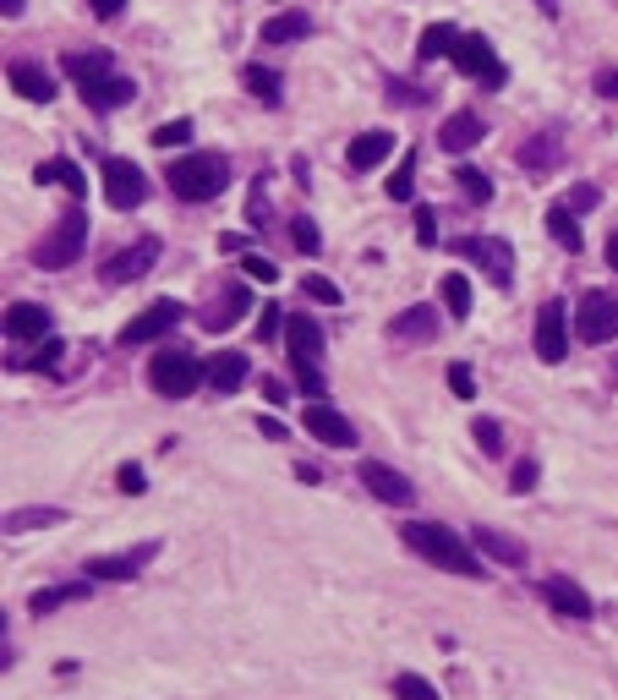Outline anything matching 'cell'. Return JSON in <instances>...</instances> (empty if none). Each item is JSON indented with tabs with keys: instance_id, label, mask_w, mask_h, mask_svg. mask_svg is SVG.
Returning a JSON list of instances; mask_svg holds the SVG:
<instances>
[{
	"instance_id": "21",
	"label": "cell",
	"mask_w": 618,
	"mask_h": 700,
	"mask_svg": "<svg viewBox=\"0 0 618 700\" xmlns=\"http://www.w3.org/2000/svg\"><path fill=\"white\" fill-rule=\"evenodd\" d=\"M389 154H394V132H356L351 148H345V165L351 170H378Z\"/></svg>"
},
{
	"instance_id": "9",
	"label": "cell",
	"mask_w": 618,
	"mask_h": 700,
	"mask_svg": "<svg viewBox=\"0 0 618 700\" xmlns=\"http://www.w3.org/2000/svg\"><path fill=\"white\" fill-rule=\"evenodd\" d=\"M154 263H159V236H143V241H132L126 252H115V258L104 263V285H137Z\"/></svg>"
},
{
	"instance_id": "58",
	"label": "cell",
	"mask_w": 618,
	"mask_h": 700,
	"mask_svg": "<svg viewBox=\"0 0 618 700\" xmlns=\"http://www.w3.org/2000/svg\"><path fill=\"white\" fill-rule=\"evenodd\" d=\"M608 263L618 268V230H613V236H608Z\"/></svg>"
},
{
	"instance_id": "36",
	"label": "cell",
	"mask_w": 618,
	"mask_h": 700,
	"mask_svg": "<svg viewBox=\"0 0 618 700\" xmlns=\"http://www.w3.org/2000/svg\"><path fill=\"white\" fill-rule=\"evenodd\" d=\"M454 186H460L471 203H487V197H493V181H487V170H476V165H460V170H454Z\"/></svg>"
},
{
	"instance_id": "49",
	"label": "cell",
	"mask_w": 618,
	"mask_h": 700,
	"mask_svg": "<svg viewBox=\"0 0 618 700\" xmlns=\"http://www.w3.org/2000/svg\"><path fill=\"white\" fill-rule=\"evenodd\" d=\"M279 334V307H268L263 301V312H258V340H274Z\"/></svg>"
},
{
	"instance_id": "11",
	"label": "cell",
	"mask_w": 618,
	"mask_h": 700,
	"mask_svg": "<svg viewBox=\"0 0 618 700\" xmlns=\"http://www.w3.org/2000/svg\"><path fill=\"white\" fill-rule=\"evenodd\" d=\"M176 323H181V301L165 296V301H154L148 312H137V318L126 323V329H121V345H154L159 334H170Z\"/></svg>"
},
{
	"instance_id": "59",
	"label": "cell",
	"mask_w": 618,
	"mask_h": 700,
	"mask_svg": "<svg viewBox=\"0 0 618 700\" xmlns=\"http://www.w3.org/2000/svg\"><path fill=\"white\" fill-rule=\"evenodd\" d=\"M536 6H542V11H553V6H558V0H536Z\"/></svg>"
},
{
	"instance_id": "17",
	"label": "cell",
	"mask_w": 618,
	"mask_h": 700,
	"mask_svg": "<svg viewBox=\"0 0 618 700\" xmlns=\"http://www.w3.org/2000/svg\"><path fill=\"white\" fill-rule=\"evenodd\" d=\"M542 597H547V608L564 613V618H591V597L569 575H547L542 580Z\"/></svg>"
},
{
	"instance_id": "56",
	"label": "cell",
	"mask_w": 618,
	"mask_h": 700,
	"mask_svg": "<svg viewBox=\"0 0 618 700\" xmlns=\"http://www.w3.org/2000/svg\"><path fill=\"white\" fill-rule=\"evenodd\" d=\"M258 427H263V433H268V438H285V422H279V416H263V422H258Z\"/></svg>"
},
{
	"instance_id": "26",
	"label": "cell",
	"mask_w": 618,
	"mask_h": 700,
	"mask_svg": "<svg viewBox=\"0 0 618 700\" xmlns=\"http://www.w3.org/2000/svg\"><path fill=\"white\" fill-rule=\"evenodd\" d=\"M389 334H394V340H433V334H438L433 307H405L400 318L389 323Z\"/></svg>"
},
{
	"instance_id": "45",
	"label": "cell",
	"mask_w": 618,
	"mask_h": 700,
	"mask_svg": "<svg viewBox=\"0 0 618 700\" xmlns=\"http://www.w3.org/2000/svg\"><path fill=\"white\" fill-rule=\"evenodd\" d=\"M416 241H422V247H433V241H438V214H433V208H416Z\"/></svg>"
},
{
	"instance_id": "32",
	"label": "cell",
	"mask_w": 618,
	"mask_h": 700,
	"mask_svg": "<svg viewBox=\"0 0 618 700\" xmlns=\"http://www.w3.org/2000/svg\"><path fill=\"white\" fill-rule=\"evenodd\" d=\"M438 296H443V307H449V318H465V312H471V279H465V274H443L438 279Z\"/></svg>"
},
{
	"instance_id": "42",
	"label": "cell",
	"mask_w": 618,
	"mask_h": 700,
	"mask_svg": "<svg viewBox=\"0 0 618 700\" xmlns=\"http://www.w3.org/2000/svg\"><path fill=\"white\" fill-rule=\"evenodd\" d=\"M61 356H66V345H61V340H44V350L28 361V367H33V372H61Z\"/></svg>"
},
{
	"instance_id": "25",
	"label": "cell",
	"mask_w": 618,
	"mask_h": 700,
	"mask_svg": "<svg viewBox=\"0 0 618 700\" xmlns=\"http://www.w3.org/2000/svg\"><path fill=\"white\" fill-rule=\"evenodd\" d=\"M547 236H553L564 252H580V247H586V236H580L575 208H569V203H553V208H547Z\"/></svg>"
},
{
	"instance_id": "13",
	"label": "cell",
	"mask_w": 618,
	"mask_h": 700,
	"mask_svg": "<svg viewBox=\"0 0 618 700\" xmlns=\"http://www.w3.org/2000/svg\"><path fill=\"white\" fill-rule=\"evenodd\" d=\"M301 427H307V433L318 438V443H329V449H351V443H356V427L345 422V416L334 411V405H323V400H318V405H307Z\"/></svg>"
},
{
	"instance_id": "35",
	"label": "cell",
	"mask_w": 618,
	"mask_h": 700,
	"mask_svg": "<svg viewBox=\"0 0 618 700\" xmlns=\"http://www.w3.org/2000/svg\"><path fill=\"white\" fill-rule=\"evenodd\" d=\"M39 181H50V186H66L72 197H83V175H77L72 159H44L39 165Z\"/></svg>"
},
{
	"instance_id": "48",
	"label": "cell",
	"mask_w": 618,
	"mask_h": 700,
	"mask_svg": "<svg viewBox=\"0 0 618 700\" xmlns=\"http://www.w3.org/2000/svg\"><path fill=\"white\" fill-rule=\"evenodd\" d=\"M509 487H515V493H531V487H536V460H515V471H509Z\"/></svg>"
},
{
	"instance_id": "14",
	"label": "cell",
	"mask_w": 618,
	"mask_h": 700,
	"mask_svg": "<svg viewBox=\"0 0 618 700\" xmlns=\"http://www.w3.org/2000/svg\"><path fill=\"white\" fill-rule=\"evenodd\" d=\"M159 553V542H143L132 553H104V558H88V580H132L148 558Z\"/></svg>"
},
{
	"instance_id": "20",
	"label": "cell",
	"mask_w": 618,
	"mask_h": 700,
	"mask_svg": "<svg viewBox=\"0 0 618 700\" xmlns=\"http://www.w3.org/2000/svg\"><path fill=\"white\" fill-rule=\"evenodd\" d=\"M247 307H258V301H252V290L241 285V279H230V285L219 290L214 312H203V329H214V334H219V329H230V323H236Z\"/></svg>"
},
{
	"instance_id": "16",
	"label": "cell",
	"mask_w": 618,
	"mask_h": 700,
	"mask_svg": "<svg viewBox=\"0 0 618 700\" xmlns=\"http://www.w3.org/2000/svg\"><path fill=\"white\" fill-rule=\"evenodd\" d=\"M285 340H290V367H296V361H312V367H318L323 329L307 318V312H290V318H285Z\"/></svg>"
},
{
	"instance_id": "50",
	"label": "cell",
	"mask_w": 618,
	"mask_h": 700,
	"mask_svg": "<svg viewBox=\"0 0 618 700\" xmlns=\"http://www.w3.org/2000/svg\"><path fill=\"white\" fill-rule=\"evenodd\" d=\"M88 11L99 22H110V17H121V11H126V0H88Z\"/></svg>"
},
{
	"instance_id": "34",
	"label": "cell",
	"mask_w": 618,
	"mask_h": 700,
	"mask_svg": "<svg viewBox=\"0 0 618 700\" xmlns=\"http://www.w3.org/2000/svg\"><path fill=\"white\" fill-rule=\"evenodd\" d=\"M66 77H72V83H88V77H110V50L66 55Z\"/></svg>"
},
{
	"instance_id": "19",
	"label": "cell",
	"mask_w": 618,
	"mask_h": 700,
	"mask_svg": "<svg viewBox=\"0 0 618 700\" xmlns=\"http://www.w3.org/2000/svg\"><path fill=\"white\" fill-rule=\"evenodd\" d=\"M471 547H476V553H487V558H498V564H515V569L526 564V542L509 536V531H493V525H476Z\"/></svg>"
},
{
	"instance_id": "43",
	"label": "cell",
	"mask_w": 618,
	"mask_h": 700,
	"mask_svg": "<svg viewBox=\"0 0 618 700\" xmlns=\"http://www.w3.org/2000/svg\"><path fill=\"white\" fill-rule=\"evenodd\" d=\"M186 137H192V121H165L154 132V148H176V143H186Z\"/></svg>"
},
{
	"instance_id": "52",
	"label": "cell",
	"mask_w": 618,
	"mask_h": 700,
	"mask_svg": "<svg viewBox=\"0 0 618 700\" xmlns=\"http://www.w3.org/2000/svg\"><path fill=\"white\" fill-rule=\"evenodd\" d=\"M247 214H252V225H268V208H263V181H252V208H247Z\"/></svg>"
},
{
	"instance_id": "3",
	"label": "cell",
	"mask_w": 618,
	"mask_h": 700,
	"mask_svg": "<svg viewBox=\"0 0 618 700\" xmlns=\"http://www.w3.org/2000/svg\"><path fill=\"white\" fill-rule=\"evenodd\" d=\"M148 383H154V394H165V400H186L197 383H208V367L192 356V350H154Z\"/></svg>"
},
{
	"instance_id": "27",
	"label": "cell",
	"mask_w": 618,
	"mask_h": 700,
	"mask_svg": "<svg viewBox=\"0 0 618 700\" xmlns=\"http://www.w3.org/2000/svg\"><path fill=\"white\" fill-rule=\"evenodd\" d=\"M307 33H312L307 11H279V17L263 22V44H290V39H307Z\"/></svg>"
},
{
	"instance_id": "8",
	"label": "cell",
	"mask_w": 618,
	"mask_h": 700,
	"mask_svg": "<svg viewBox=\"0 0 618 700\" xmlns=\"http://www.w3.org/2000/svg\"><path fill=\"white\" fill-rule=\"evenodd\" d=\"M536 356H542L547 367H558V361L569 356V307L564 301H547V307L536 312Z\"/></svg>"
},
{
	"instance_id": "12",
	"label": "cell",
	"mask_w": 618,
	"mask_h": 700,
	"mask_svg": "<svg viewBox=\"0 0 618 700\" xmlns=\"http://www.w3.org/2000/svg\"><path fill=\"white\" fill-rule=\"evenodd\" d=\"M460 258H465V263H482L487 279L509 285V263H515L509 241H498V236H465V241H460Z\"/></svg>"
},
{
	"instance_id": "51",
	"label": "cell",
	"mask_w": 618,
	"mask_h": 700,
	"mask_svg": "<svg viewBox=\"0 0 618 700\" xmlns=\"http://www.w3.org/2000/svg\"><path fill=\"white\" fill-rule=\"evenodd\" d=\"M597 203H602L597 186H575V192H569V208H597Z\"/></svg>"
},
{
	"instance_id": "22",
	"label": "cell",
	"mask_w": 618,
	"mask_h": 700,
	"mask_svg": "<svg viewBox=\"0 0 618 700\" xmlns=\"http://www.w3.org/2000/svg\"><path fill=\"white\" fill-rule=\"evenodd\" d=\"M247 372H252V361L241 356V350H219V356L208 361V389H214V394H236L241 383H247Z\"/></svg>"
},
{
	"instance_id": "29",
	"label": "cell",
	"mask_w": 618,
	"mask_h": 700,
	"mask_svg": "<svg viewBox=\"0 0 618 700\" xmlns=\"http://www.w3.org/2000/svg\"><path fill=\"white\" fill-rule=\"evenodd\" d=\"M83 597H88V580H77V586H44L28 597V613H55L66 602H83Z\"/></svg>"
},
{
	"instance_id": "41",
	"label": "cell",
	"mask_w": 618,
	"mask_h": 700,
	"mask_svg": "<svg viewBox=\"0 0 618 700\" xmlns=\"http://www.w3.org/2000/svg\"><path fill=\"white\" fill-rule=\"evenodd\" d=\"M290 241H296V247L307 252V258L323 247V236H318V225H312V219H290Z\"/></svg>"
},
{
	"instance_id": "6",
	"label": "cell",
	"mask_w": 618,
	"mask_h": 700,
	"mask_svg": "<svg viewBox=\"0 0 618 700\" xmlns=\"http://www.w3.org/2000/svg\"><path fill=\"white\" fill-rule=\"evenodd\" d=\"M104 197H110V208H121V214H132V208H143L148 197V175L132 165V159H104Z\"/></svg>"
},
{
	"instance_id": "15",
	"label": "cell",
	"mask_w": 618,
	"mask_h": 700,
	"mask_svg": "<svg viewBox=\"0 0 618 700\" xmlns=\"http://www.w3.org/2000/svg\"><path fill=\"white\" fill-rule=\"evenodd\" d=\"M77 93H83V104L88 110H121V104H132L137 99V88H132V77H88V83H77Z\"/></svg>"
},
{
	"instance_id": "31",
	"label": "cell",
	"mask_w": 618,
	"mask_h": 700,
	"mask_svg": "<svg viewBox=\"0 0 618 700\" xmlns=\"http://www.w3.org/2000/svg\"><path fill=\"white\" fill-rule=\"evenodd\" d=\"M454 44H460V33H454L449 22H433V28L422 33V44H416V61H438V55H454Z\"/></svg>"
},
{
	"instance_id": "46",
	"label": "cell",
	"mask_w": 618,
	"mask_h": 700,
	"mask_svg": "<svg viewBox=\"0 0 618 700\" xmlns=\"http://www.w3.org/2000/svg\"><path fill=\"white\" fill-rule=\"evenodd\" d=\"M115 482H121V493H132V498L148 487V482H143V465H137V460H126L121 471H115Z\"/></svg>"
},
{
	"instance_id": "39",
	"label": "cell",
	"mask_w": 618,
	"mask_h": 700,
	"mask_svg": "<svg viewBox=\"0 0 618 700\" xmlns=\"http://www.w3.org/2000/svg\"><path fill=\"white\" fill-rule=\"evenodd\" d=\"M394 695L400 700H438V690L427 679H416V673H400V679H394Z\"/></svg>"
},
{
	"instance_id": "57",
	"label": "cell",
	"mask_w": 618,
	"mask_h": 700,
	"mask_svg": "<svg viewBox=\"0 0 618 700\" xmlns=\"http://www.w3.org/2000/svg\"><path fill=\"white\" fill-rule=\"evenodd\" d=\"M0 11H6V17H22V0H0Z\"/></svg>"
},
{
	"instance_id": "33",
	"label": "cell",
	"mask_w": 618,
	"mask_h": 700,
	"mask_svg": "<svg viewBox=\"0 0 618 700\" xmlns=\"http://www.w3.org/2000/svg\"><path fill=\"white\" fill-rule=\"evenodd\" d=\"M241 83H247L252 93H258L263 104H279V93H285V83H279V72H268V66H241Z\"/></svg>"
},
{
	"instance_id": "28",
	"label": "cell",
	"mask_w": 618,
	"mask_h": 700,
	"mask_svg": "<svg viewBox=\"0 0 618 700\" xmlns=\"http://www.w3.org/2000/svg\"><path fill=\"white\" fill-rule=\"evenodd\" d=\"M520 165L526 170H553V165H564V143H558L553 132H536L526 148H520Z\"/></svg>"
},
{
	"instance_id": "55",
	"label": "cell",
	"mask_w": 618,
	"mask_h": 700,
	"mask_svg": "<svg viewBox=\"0 0 618 700\" xmlns=\"http://www.w3.org/2000/svg\"><path fill=\"white\" fill-rule=\"evenodd\" d=\"M263 394H268L274 405H285V383H279V378H268V383H263Z\"/></svg>"
},
{
	"instance_id": "23",
	"label": "cell",
	"mask_w": 618,
	"mask_h": 700,
	"mask_svg": "<svg viewBox=\"0 0 618 700\" xmlns=\"http://www.w3.org/2000/svg\"><path fill=\"white\" fill-rule=\"evenodd\" d=\"M438 143H443V154H465V148H476V143H482V115H476V110L449 115L443 132H438Z\"/></svg>"
},
{
	"instance_id": "53",
	"label": "cell",
	"mask_w": 618,
	"mask_h": 700,
	"mask_svg": "<svg viewBox=\"0 0 618 700\" xmlns=\"http://www.w3.org/2000/svg\"><path fill=\"white\" fill-rule=\"evenodd\" d=\"M597 88L608 93V99H618V66H608V72H597Z\"/></svg>"
},
{
	"instance_id": "47",
	"label": "cell",
	"mask_w": 618,
	"mask_h": 700,
	"mask_svg": "<svg viewBox=\"0 0 618 700\" xmlns=\"http://www.w3.org/2000/svg\"><path fill=\"white\" fill-rule=\"evenodd\" d=\"M449 389L460 394V400H471V394H476V372H471V367H460V361H454V367H449Z\"/></svg>"
},
{
	"instance_id": "38",
	"label": "cell",
	"mask_w": 618,
	"mask_h": 700,
	"mask_svg": "<svg viewBox=\"0 0 618 700\" xmlns=\"http://www.w3.org/2000/svg\"><path fill=\"white\" fill-rule=\"evenodd\" d=\"M301 290H307L312 301H323V307H340V285L323 279V274H307V279H301Z\"/></svg>"
},
{
	"instance_id": "24",
	"label": "cell",
	"mask_w": 618,
	"mask_h": 700,
	"mask_svg": "<svg viewBox=\"0 0 618 700\" xmlns=\"http://www.w3.org/2000/svg\"><path fill=\"white\" fill-rule=\"evenodd\" d=\"M6 83L17 88L22 99H33V104H50V99H55V83H50V77H44L33 61H11V66H6Z\"/></svg>"
},
{
	"instance_id": "4",
	"label": "cell",
	"mask_w": 618,
	"mask_h": 700,
	"mask_svg": "<svg viewBox=\"0 0 618 700\" xmlns=\"http://www.w3.org/2000/svg\"><path fill=\"white\" fill-rule=\"evenodd\" d=\"M83 247H88V219H83V208H72V214H66L61 225L33 247V268H50V274H55V268L83 258Z\"/></svg>"
},
{
	"instance_id": "44",
	"label": "cell",
	"mask_w": 618,
	"mask_h": 700,
	"mask_svg": "<svg viewBox=\"0 0 618 700\" xmlns=\"http://www.w3.org/2000/svg\"><path fill=\"white\" fill-rule=\"evenodd\" d=\"M241 274H247V279H258V285H274V279H279V268L252 252V258H241Z\"/></svg>"
},
{
	"instance_id": "7",
	"label": "cell",
	"mask_w": 618,
	"mask_h": 700,
	"mask_svg": "<svg viewBox=\"0 0 618 700\" xmlns=\"http://www.w3.org/2000/svg\"><path fill=\"white\" fill-rule=\"evenodd\" d=\"M449 61L460 66L465 77L487 83V88H498V83H504V61L493 55V44H487L482 33H460V44H454V55H449Z\"/></svg>"
},
{
	"instance_id": "54",
	"label": "cell",
	"mask_w": 618,
	"mask_h": 700,
	"mask_svg": "<svg viewBox=\"0 0 618 700\" xmlns=\"http://www.w3.org/2000/svg\"><path fill=\"white\" fill-rule=\"evenodd\" d=\"M247 247V236H236V230H225V236H219V252H241Z\"/></svg>"
},
{
	"instance_id": "40",
	"label": "cell",
	"mask_w": 618,
	"mask_h": 700,
	"mask_svg": "<svg viewBox=\"0 0 618 700\" xmlns=\"http://www.w3.org/2000/svg\"><path fill=\"white\" fill-rule=\"evenodd\" d=\"M476 443H482V454H504V427L498 422H487V416H476Z\"/></svg>"
},
{
	"instance_id": "1",
	"label": "cell",
	"mask_w": 618,
	"mask_h": 700,
	"mask_svg": "<svg viewBox=\"0 0 618 700\" xmlns=\"http://www.w3.org/2000/svg\"><path fill=\"white\" fill-rule=\"evenodd\" d=\"M400 536H405V547H411V553H422L433 569H449V575H465V580H482L487 575L482 558H476L471 547L460 542V531H449V525L411 520V525H400Z\"/></svg>"
},
{
	"instance_id": "5",
	"label": "cell",
	"mask_w": 618,
	"mask_h": 700,
	"mask_svg": "<svg viewBox=\"0 0 618 700\" xmlns=\"http://www.w3.org/2000/svg\"><path fill=\"white\" fill-rule=\"evenodd\" d=\"M575 334L586 345H608L618 334V296H608V290H586L575 307Z\"/></svg>"
},
{
	"instance_id": "37",
	"label": "cell",
	"mask_w": 618,
	"mask_h": 700,
	"mask_svg": "<svg viewBox=\"0 0 618 700\" xmlns=\"http://www.w3.org/2000/svg\"><path fill=\"white\" fill-rule=\"evenodd\" d=\"M411 186H416V154H405L400 170L389 175V197H394V203H405V197H411Z\"/></svg>"
},
{
	"instance_id": "2",
	"label": "cell",
	"mask_w": 618,
	"mask_h": 700,
	"mask_svg": "<svg viewBox=\"0 0 618 700\" xmlns=\"http://www.w3.org/2000/svg\"><path fill=\"white\" fill-rule=\"evenodd\" d=\"M165 181L181 203H208V197H219L230 186V165L225 154H186L165 170Z\"/></svg>"
},
{
	"instance_id": "10",
	"label": "cell",
	"mask_w": 618,
	"mask_h": 700,
	"mask_svg": "<svg viewBox=\"0 0 618 700\" xmlns=\"http://www.w3.org/2000/svg\"><path fill=\"white\" fill-rule=\"evenodd\" d=\"M361 487H367L372 498H383V504H394V509H405L416 498V482H405L394 465H383V460H361Z\"/></svg>"
},
{
	"instance_id": "30",
	"label": "cell",
	"mask_w": 618,
	"mask_h": 700,
	"mask_svg": "<svg viewBox=\"0 0 618 700\" xmlns=\"http://www.w3.org/2000/svg\"><path fill=\"white\" fill-rule=\"evenodd\" d=\"M39 525H66V509H50V504H33V509H11L6 515V531H39Z\"/></svg>"
},
{
	"instance_id": "18",
	"label": "cell",
	"mask_w": 618,
	"mask_h": 700,
	"mask_svg": "<svg viewBox=\"0 0 618 700\" xmlns=\"http://www.w3.org/2000/svg\"><path fill=\"white\" fill-rule=\"evenodd\" d=\"M6 334L11 340H44V334H50V307H39V301H11Z\"/></svg>"
}]
</instances>
